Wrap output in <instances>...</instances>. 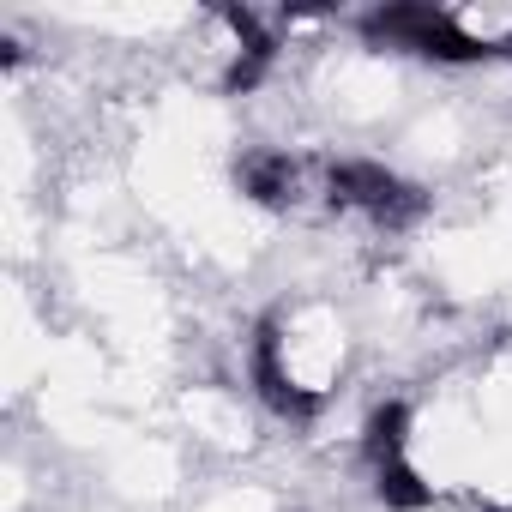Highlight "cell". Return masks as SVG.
<instances>
[{
    "mask_svg": "<svg viewBox=\"0 0 512 512\" xmlns=\"http://www.w3.org/2000/svg\"><path fill=\"white\" fill-rule=\"evenodd\" d=\"M253 386H260V398H266L278 416H290V422H308V416L320 410V398L302 392V386L284 374V362H278V326H272V320L260 326V338H253Z\"/></svg>",
    "mask_w": 512,
    "mask_h": 512,
    "instance_id": "3957f363",
    "label": "cell"
},
{
    "mask_svg": "<svg viewBox=\"0 0 512 512\" xmlns=\"http://www.w3.org/2000/svg\"><path fill=\"white\" fill-rule=\"evenodd\" d=\"M326 199H332V205H356V211H368V217H380V223H410V217L422 211V193L404 187L398 175H386L380 163H332Z\"/></svg>",
    "mask_w": 512,
    "mask_h": 512,
    "instance_id": "7a4b0ae2",
    "label": "cell"
},
{
    "mask_svg": "<svg viewBox=\"0 0 512 512\" xmlns=\"http://www.w3.org/2000/svg\"><path fill=\"white\" fill-rule=\"evenodd\" d=\"M404 434H410V410L404 404H380L368 416V458H374V470L404 458Z\"/></svg>",
    "mask_w": 512,
    "mask_h": 512,
    "instance_id": "8992f818",
    "label": "cell"
},
{
    "mask_svg": "<svg viewBox=\"0 0 512 512\" xmlns=\"http://www.w3.org/2000/svg\"><path fill=\"white\" fill-rule=\"evenodd\" d=\"M368 43H392V49H416L428 61H482V55H500L494 43L470 37L452 13L440 7H386V13H368L362 19Z\"/></svg>",
    "mask_w": 512,
    "mask_h": 512,
    "instance_id": "6da1fadb",
    "label": "cell"
},
{
    "mask_svg": "<svg viewBox=\"0 0 512 512\" xmlns=\"http://www.w3.org/2000/svg\"><path fill=\"white\" fill-rule=\"evenodd\" d=\"M241 193H247L253 205H272V211H284V205L296 199V163H290L284 151L253 157V163L241 169Z\"/></svg>",
    "mask_w": 512,
    "mask_h": 512,
    "instance_id": "277c9868",
    "label": "cell"
},
{
    "mask_svg": "<svg viewBox=\"0 0 512 512\" xmlns=\"http://www.w3.org/2000/svg\"><path fill=\"white\" fill-rule=\"evenodd\" d=\"M374 494L386 500V506H398V512H422L434 494H428V482L404 464V458H392V464H380L374 470Z\"/></svg>",
    "mask_w": 512,
    "mask_h": 512,
    "instance_id": "5b68a950",
    "label": "cell"
}]
</instances>
